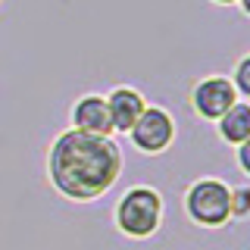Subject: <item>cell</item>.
<instances>
[{
  "instance_id": "1",
  "label": "cell",
  "mask_w": 250,
  "mask_h": 250,
  "mask_svg": "<svg viewBox=\"0 0 250 250\" xmlns=\"http://www.w3.org/2000/svg\"><path fill=\"white\" fill-rule=\"evenodd\" d=\"M122 172V150L113 138L62 131L50 144L47 175L50 185L69 200H97L116 185Z\"/></svg>"
},
{
  "instance_id": "2",
  "label": "cell",
  "mask_w": 250,
  "mask_h": 250,
  "mask_svg": "<svg viewBox=\"0 0 250 250\" xmlns=\"http://www.w3.org/2000/svg\"><path fill=\"white\" fill-rule=\"evenodd\" d=\"M163 222V197L156 188L135 185L119 197L116 203V229L125 238H150Z\"/></svg>"
},
{
  "instance_id": "3",
  "label": "cell",
  "mask_w": 250,
  "mask_h": 250,
  "mask_svg": "<svg viewBox=\"0 0 250 250\" xmlns=\"http://www.w3.org/2000/svg\"><path fill=\"white\" fill-rule=\"evenodd\" d=\"M231 188L219 178H197L185 194V213L191 222L203 225V229H222L231 219L229 209Z\"/></svg>"
},
{
  "instance_id": "4",
  "label": "cell",
  "mask_w": 250,
  "mask_h": 250,
  "mask_svg": "<svg viewBox=\"0 0 250 250\" xmlns=\"http://www.w3.org/2000/svg\"><path fill=\"white\" fill-rule=\"evenodd\" d=\"M128 138L141 153H163L175 141V119L163 106H144V113L131 125Z\"/></svg>"
},
{
  "instance_id": "5",
  "label": "cell",
  "mask_w": 250,
  "mask_h": 250,
  "mask_svg": "<svg viewBox=\"0 0 250 250\" xmlns=\"http://www.w3.org/2000/svg\"><path fill=\"white\" fill-rule=\"evenodd\" d=\"M238 100L241 97H238V91H234L231 78H225V75H209V78H203V82H197L194 91H191L194 113H197L200 119H209V122H216L219 116H225Z\"/></svg>"
},
{
  "instance_id": "6",
  "label": "cell",
  "mask_w": 250,
  "mask_h": 250,
  "mask_svg": "<svg viewBox=\"0 0 250 250\" xmlns=\"http://www.w3.org/2000/svg\"><path fill=\"white\" fill-rule=\"evenodd\" d=\"M72 128L84 131V135H100V138L113 135V119H109L106 100L100 97V94H84V97L75 100V106H72Z\"/></svg>"
},
{
  "instance_id": "7",
  "label": "cell",
  "mask_w": 250,
  "mask_h": 250,
  "mask_svg": "<svg viewBox=\"0 0 250 250\" xmlns=\"http://www.w3.org/2000/svg\"><path fill=\"white\" fill-rule=\"evenodd\" d=\"M106 100V109H109V119H113V131H131V125L138 122V116L144 113V97L135 91V88H113Z\"/></svg>"
},
{
  "instance_id": "8",
  "label": "cell",
  "mask_w": 250,
  "mask_h": 250,
  "mask_svg": "<svg viewBox=\"0 0 250 250\" xmlns=\"http://www.w3.org/2000/svg\"><path fill=\"white\" fill-rule=\"evenodd\" d=\"M216 128H219V138L225 141V144H244L250 141V104L247 100H238L225 116H219L216 119Z\"/></svg>"
},
{
  "instance_id": "9",
  "label": "cell",
  "mask_w": 250,
  "mask_h": 250,
  "mask_svg": "<svg viewBox=\"0 0 250 250\" xmlns=\"http://www.w3.org/2000/svg\"><path fill=\"white\" fill-rule=\"evenodd\" d=\"M229 209H231V219H247V216H250V188H247V185L231 188Z\"/></svg>"
},
{
  "instance_id": "10",
  "label": "cell",
  "mask_w": 250,
  "mask_h": 250,
  "mask_svg": "<svg viewBox=\"0 0 250 250\" xmlns=\"http://www.w3.org/2000/svg\"><path fill=\"white\" fill-rule=\"evenodd\" d=\"M231 84H234V91H238V97H241V100H247V97H250V57H244V60L238 62Z\"/></svg>"
},
{
  "instance_id": "11",
  "label": "cell",
  "mask_w": 250,
  "mask_h": 250,
  "mask_svg": "<svg viewBox=\"0 0 250 250\" xmlns=\"http://www.w3.org/2000/svg\"><path fill=\"white\" fill-rule=\"evenodd\" d=\"M238 166L244 175H250V141H244V144H238Z\"/></svg>"
},
{
  "instance_id": "12",
  "label": "cell",
  "mask_w": 250,
  "mask_h": 250,
  "mask_svg": "<svg viewBox=\"0 0 250 250\" xmlns=\"http://www.w3.org/2000/svg\"><path fill=\"white\" fill-rule=\"evenodd\" d=\"M213 3H225V6H229V3H238V0H213Z\"/></svg>"
}]
</instances>
